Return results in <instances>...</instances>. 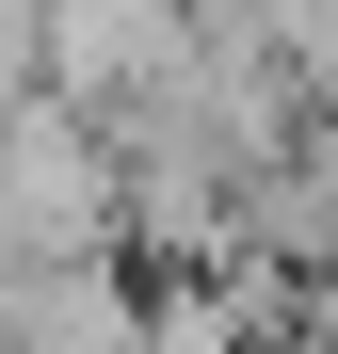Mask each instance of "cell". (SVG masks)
I'll return each instance as SVG.
<instances>
[{
	"label": "cell",
	"mask_w": 338,
	"mask_h": 354,
	"mask_svg": "<svg viewBox=\"0 0 338 354\" xmlns=\"http://www.w3.org/2000/svg\"><path fill=\"white\" fill-rule=\"evenodd\" d=\"M0 225L17 258H97L113 242V129L65 97H17L0 113Z\"/></svg>",
	"instance_id": "cell-1"
},
{
	"label": "cell",
	"mask_w": 338,
	"mask_h": 354,
	"mask_svg": "<svg viewBox=\"0 0 338 354\" xmlns=\"http://www.w3.org/2000/svg\"><path fill=\"white\" fill-rule=\"evenodd\" d=\"M178 48H194V17H178V0H32V97H65V113L145 97Z\"/></svg>",
	"instance_id": "cell-2"
},
{
	"label": "cell",
	"mask_w": 338,
	"mask_h": 354,
	"mask_svg": "<svg viewBox=\"0 0 338 354\" xmlns=\"http://www.w3.org/2000/svg\"><path fill=\"white\" fill-rule=\"evenodd\" d=\"M129 322H145V274L97 242V258H32V274H17L0 354H129Z\"/></svg>",
	"instance_id": "cell-3"
}]
</instances>
